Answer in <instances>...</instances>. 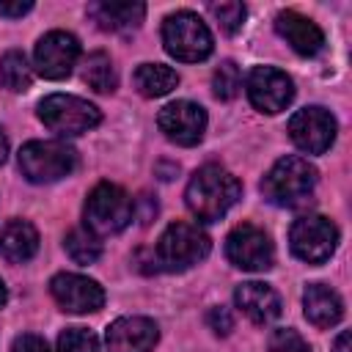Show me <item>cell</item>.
<instances>
[{
  "label": "cell",
  "mask_w": 352,
  "mask_h": 352,
  "mask_svg": "<svg viewBox=\"0 0 352 352\" xmlns=\"http://www.w3.org/2000/svg\"><path fill=\"white\" fill-rule=\"evenodd\" d=\"M6 300H8V289H6V283L0 280V308L6 305Z\"/></svg>",
  "instance_id": "836d02e7"
},
{
  "label": "cell",
  "mask_w": 352,
  "mask_h": 352,
  "mask_svg": "<svg viewBox=\"0 0 352 352\" xmlns=\"http://www.w3.org/2000/svg\"><path fill=\"white\" fill-rule=\"evenodd\" d=\"M248 99L256 110L261 113H280L289 107V102L294 99V82L286 72L275 69V66H256L248 74Z\"/></svg>",
  "instance_id": "8fae6325"
},
{
  "label": "cell",
  "mask_w": 352,
  "mask_h": 352,
  "mask_svg": "<svg viewBox=\"0 0 352 352\" xmlns=\"http://www.w3.org/2000/svg\"><path fill=\"white\" fill-rule=\"evenodd\" d=\"M333 352H349V333H346V330L336 338V349H333Z\"/></svg>",
  "instance_id": "1f68e13d"
},
{
  "label": "cell",
  "mask_w": 352,
  "mask_h": 352,
  "mask_svg": "<svg viewBox=\"0 0 352 352\" xmlns=\"http://www.w3.org/2000/svg\"><path fill=\"white\" fill-rule=\"evenodd\" d=\"M11 352H50V346H47V341H44L41 336H36V333H22V336L14 338Z\"/></svg>",
  "instance_id": "f546056e"
},
{
  "label": "cell",
  "mask_w": 352,
  "mask_h": 352,
  "mask_svg": "<svg viewBox=\"0 0 352 352\" xmlns=\"http://www.w3.org/2000/svg\"><path fill=\"white\" fill-rule=\"evenodd\" d=\"M38 118L50 132L74 138V135H82V132L99 126L102 113H99V107H94L91 102H85L80 96L50 94L38 102Z\"/></svg>",
  "instance_id": "52a82bcc"
},
{
  "label": "cell",
  "mask_w": 352,
  "mask_h": 352,
  "mask_svg": "<svg viewBox=\"0 0 352 352\" xmlns=\"http://www.w3.org/2000/svg\"><path fill=\"white\" fill-rule=\"evenodd\" d=\"M270 352H311V346L297 330L280 327L270 336Z\"/></svg>",
  "instance_id": "83f0119b"
},
{
  "label": "cell",
  "mask_w": 352,
  "mask_h": 352,
  "mask_svg": "<svg viewBox=\"0 0 352 352\" xmlns=\"http://www.w3.org/2000/svg\"><path fill=\"white\" fill-rule=\"evenodd\" d=\"M239 85H242V77H239V66L234 60H223L217 69H214V77H212V88H214V96L228 102L239 94Z\"/></svg>",
  "instance_id": "d4e9b609"
},
{
  "label": "cell",
  "mask_w": 352,
  "mask_h": 352,
  "mask_svg": "<svg viewBox=\"0 0 352 352\" xmlns=\"http://www.w3.org/2000/svg\"><path fill=\"white\" fill-rule=\"evenodd\" d=\"M157 124L176 146H195L206 132V110L195 102L176 99L160 110Z\"/></svg>",
  "instance_id": "4fadbf2b"
},
{
  "label": "cell",
  "mask_w": 352,
  "mask_h": 352,
  "mask_svg": "<svg viewBox=\"0 0 352 352\" xmlns=\"http://www.w3.org/2000/svg\"><path fill=\"white\" fill-rule=\"evenodd\" d=\"M30 82H33V72L28 66V58L19 50H8L0 58V85L11 94H19L28 91Z\"/></svg>",
  "instance_id": "603a6c76"
},
{
  "label": "cell",
  "mask_w": 352,
  "mask_h": 352,
  "mask_svg": "<svg viewBox=\"0 0 352 352\" xmlns=\"http://www.w3.org/2000/svg\"><path fill=\"white\" fill-rule=\"evenodd\" d=\"M82 80L96 91V94H113L118 85L116 66L107 52H91L82 63Z\"/></svg>",
  "instance_id": "7402d4cb"
},
{
  "label": "cell",
  "mask_w": 352,
  "mask_h": 352,
  "mask_svg": "<svg viewBox=\"0 0 352 352\" xmlns=\"http://www.w3.org/2000/svg\"><path fill=\"white\" fill-rule=\"evenodd\" d=\"M206 322H209V327H212L217 336H228V333L234 330V319H231L228 308H212V311L206 314Z\"/></svg>",
  "instance_id": "f1b7e54d"
},
{
  "label": "cell",
  "mask_w": 352,
  "mask_h": 352,
  "mask_svg": "<svg viewBox=\"0 0 352 352\" xmlns=\"http://www.w3.org/2000/svg\"><path fill=\"white\" fill-rule=\"evenodd\" d=\"M316 187V168L302 157H280L264 176L261 192L270 204L297 209L305 206Z\"/></svg>",
  "instance_id": "7a4b0ae2"
},
{
  "label": "cell",
  "mask_w": 352,
  "mask_h": 352,
  "mask_svg": "<svg viewBox=\"0 0 352 352\" xmlns=\"http://www.w3.org/2000/svg\"><path fill=\"white\" fill-rule=\"evenodd\" d=\"M58 352H99V338L88 327H66L58 338Z\"/></svg>",
  "instance_id": "484cf974"
},
{
  "label": "cell",
  "mask_w": 352,
  "mask_h": 352,
  "mask_svg": "<svg viewBox=\"0 0 352 352\" xmlns=\"http://www.w3.org/2000/svg\"><path fill=\"white\" fill-rule=\"evenodd\" d=\"M30 8H33L30 0H25V3H22V0H19V3H3V0H0V14H3V16H22V14H28Z\"/></svg>",
  "instance_id": "4dcf8cb0"
},
{
  "label": "cell",
  "mask_w": 352,
  "mask_h": 352,
  "mask_svg": "<svg viewBox=\"0 0 352 352\" xmlns=\"http://www.w3.org/2000/svg\"><path fill=\"white\" fill-rule=\"evenodd\" d=\"M292 253L308 264H322L333 256L338 245V228L322 214H305L289 228Z\"/></svg>",
  "instance_id": "ba28073f"
},
{
  "label": "cell",
  "mask_w": 352,
  "mask_h": 352,
  "mask_svg": "<svg viewBox=\"0 0 352 352\" xmlns=\"http://www.w3.org/2000/svg\"><path fill=\"white\" fill-rule=\"evenodd\" d=\"M275 30L280 33V38H286V44H289L297 55L311 58V55H316V52L324 47V33H322V28H319L314 19H308V16L297 14V11H280V14L275 16Z\"/></svg>",
  "instance_id": "e0dca14e"
},
{
  "label": "cell",
  "mask_w": 352,
  "mask_h": 352,
  "mask_svg": "<svg viewBox=\"0 0 352 352\" xmlns=\"http://www.w3.org/2000/svg\"><path fill=\"white\" fill-rule=\"evenodd\" d=\"M160 333L146 316H121L107 327V352H154Z\"/></svg>",
  "instance_id": "9a60e30c"
},
{
  "label": "cell",
  "mask_w": 352,
  "mask_h": 352,
  "mask_svg": "<svg viewBox=\"0 0 352 352\" xmlns=\"http://www.w3.org/2000/svg\"><path fill=\"white\" fill-rule=\"evenodd\" d=\"M132 214H135L132 198L126 195V190H121L118 184H110V182L96 184L88 192V201L82 209L85 228L94 236H110V234L124 231L129 226Z\"/></svg>",
  "instance_id": "277c9868"
},
{
  "label": "cell",
  "mask_w": 352,
  "mask_h": 352,
  "mask_svg": "<svg viewBox=\"0 0 352 352\" xmlns=\"http://www.w3.org/2000/svg\"><path fill=\"white\" fill-rule=\"evenodd\" d=\"M162 44H165L168 55H173L176 60H184V63L206 60L214 50V41H212L206 22L192 11H176V14L165 16Z\"/></svg>",
  "instance_id": "5b68a950"
},
{
  "label": "cell",
  "mask_w": 352,
  "mask_h": 352,
  "mask_svg": "<svg viewBox=\"0 0 352 352\" xmlns=\"http://www.w3.org/2000/svg\"><path fill=\"white\" fill-rule=\"evenodd\" d=\"M209 11H212V16L220 22V28L226 33H236L242 28V22H245V14H248L245 6L236 3V0H231V3H214V6H209Z\"/></svg>",
  "instance_id": "4316f807"
},
{
  "label": "cell",
  "mask_w": 352,
  "mask_h": 352,
  "mask_svg": "<svg viewBox=\"0 0 352 352\" xmlns=\"http://www.w3.org/2000/svg\"><path fill=\"white\" fill-rule=\"evenodd\" d=\"M132 80H135V88L143 96H148V99L165 96V94H170L179 85V74L170 66H165V63H140L135 69Z\"/></svg>",
  "instance_id": "44dd1931"
},
{
  "label": "cell",
  "mask_w": 352,
  "mask_h": 352,
  "mask_svg": "<svg viewBox=\"0 0 352 352\" xmlns=\"http://www.w3.org/2000/svg\"><path fill=\"white\" fill-rule=\"evenodd\" d=\"M50 294L69 314H94L104 305V289L77 272H58L50 280Z\"/></svg>",
  "instance_id": "7c38bea8"
},
{
  "label": "cell",
  "mask_w": 352,
  "mask_h": 352,
  "mask_svg": "<svg viewBox=\"0 0 352 352\" xmlns=\"http://www.w3.org/2000/svg\"><path fill=\"white\" fill-rule=\"evenodd\" d=\"M80 58V41L66 30H52L36 44V69L47 80H63L72 74Z\"/></svg>",
  "instance_id": "5bb4252c"
},
{
  "label": "cell",
  "mask_w": 352,
  "mask_h": 352,
  "mask_svg": "<svg viewBox=\"0 0 352 352\" xmlns=\"http://www.w3.org/2000/svg\"><path fill=\"white\" fill-rule=\"evenodd\" d=\"M209 250H212V242L204 228H198L195 223H187V220H176L157 239L154 261L160 264V270L182 272V270H190L192 264L204 261L209 256Z\"/></svg>",
  "instance_id": "3957f363"
},
{
  "label": "cell",
  "mask_w": 352,
  "mask_h": 352,
  "mask_svg": "<svg viewBox=\"0 0 352 352\" xmlns=\"http://www.w3.org/2000/svg\"><path fill=\"white\" fill-rule=\"evenodd\" d=\"M226 256L234 267L248 272H267L275 264V248L267 231L253 223H242L226 236Z\"/></svg>",
  "instance_id": "9c48e42d"
},
{
  "label": "cell",
  "mask_w": 352,
  "mask_h": 352,
  "mask_svg": "<svg viewBox=\"0 0 352 352\" xmlns=\"http://www.w3.org/2000/svg\"><path fill=\"white\" fill-rule=\"evenodd\" d=\"M242 195V184L239 179L220 168V165H204L192 173L187 190H184V201L187 209L204 220V223H214L220 220Z\"/></svg>",
  "instance_id": "6da1fadb"
},
{
  "label": "cell",
  "mask_w": 352,
  "mask_h": 352,
  "mask_svg": "<svg viewBox=\"0 0 352 352\" xmlns=\"http://www.w3.org/2000/svg\"><path fill=\"white\" fill-rule=\"evenodd\" d=\"M236 308L253 322V324H270L280 316V297L270 283L261 280H248L236 286L234 292Z\"/></svg>",
  "instance_id": "2e32d148"
},
{
  "label": "cell",
  "mask_w": 352,
  "mask_h": 352,
  "mask_svg": "<svg viewBox=\"0 0 352 352\" xmlns=\"http://www.w3.org/2000/svg\"><path fill=\"white\" fill-rule=\"evenodd\" d=\"M91 19L110 33H126L132 28H138L146 16V6L143 3H124V0H102V3H91L88 6Z\"/></svg>",
  "instance_id": "ac0fdd59"
},
{
  "label": "cell",
  "mask_w": 352,
  "mask_h": 352,
  "mask_svg": "<svg viewBox=\"0 0 352 352\" xmlns=\"http://www.w3.org/2000/svg\"><path fill=\"white\" fill-rule=\"evenodd\" d=\"M38 250V231L28 223V220H8L0 231V253L14 261V264H22V261H30Z\"/></svg>",
  "instance_id": "ffe728a7"
},
{
  "label": "cell",
  "mask_w": 352,
  "mask_h": 352,
  "mask_svg": "<svg viewBox=\"0 0 352 352\" xmlns=\"http://www.w3.org/2000/svg\"><path fill=\"white\" fill-rule=\"evenodd\" d=\"M6 157H8V138H6V132L0 129V165L6 162Z\"/></svg>",
  "instance_id": "d6a6232c"
},
{
  "label": "cell",
  "mask_w": 352,
  "mask_h": 352,
  "mask_svg": "<svg viewBox=\"0 0 352 352\" xmlns=\"http://www.w3.org/2000/svg\"><path fill=\"white\" fill-rule=\"evenodd\" d=\"M63 248L74 264H94L102 256V242L91 231H82V228L69 231L63 239Z\"/></svg>",
  "instance_id": "cb8c5ba5"
},
{
  "label": "cell",
  "mask_w": 352,
  "mask_h": 352,
  "mask_svg": "<svg viewBox=\"0 0 352 352\" xmlns=\"http://www.w3.org/2000/svg\"><path fill=\"white\" fill-rule=\"evenodd\" d=\"M336 129L333 113L319 104L302 107L289 118V138L305 154H324L336 140Z\"/></svg>",
  "instance_id": "30bf717a"
},
{
  "label": "cell",
  "mask_w": 352,
  "mask_h": 352,
  "mask_svg": "<svg viewBox=\"0 0 352 352\" xmlns=\"http://www.w3.org/2000/svg\"><path fill=\"white\" fill-rule=\"evenodd\" d=\"M77 168V151L60 140H30L19 148V170L33 184H50Z\"/></svg>",
  "instance_id": "8992f818"
},
{
  "label": "cell",
  "mask_w": 352,
  "mask_h": 352,
  "mask_svg": "<svg viewBox=\"0 0 352 352\" xmlns=\"http://www.w3.org/2000/svg\"><path fill=\"white\" fill-rule=\"evenodd\" d=\"M302 308H305V319H308L314 327H319V330H327V327L338 324L341 316H344V302H341L338 292H333V289L324 286V283H311V286H305Z\"/></svg>",
  "instance_id": "d6986e66"
}]
</instances>
